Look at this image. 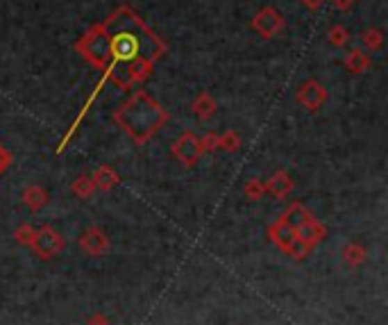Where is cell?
Listing matches in <instances>:
<instances>
[{
  "label": "cell",
  "instance_id": "3",
  "mask_svg": "<svg viewBox=\"0 0 388 325\" xmlns=\"http://www.w3.org/2000/svg\"><path fill=\"white\" fill-rule=\"evenodd\" d=\"M252 30L264 39H275L284 30V16L275 7H264L252 16Z\"/></svg>",
  "mask_w": 388,
  "mask_h": 325
},
{
  "label": "cell",
  "instance_id": "11",
  "mask_svg": "<svg viewBox=\"0 0 388 325\" xmlns=\"http://www.w3.org/2000/svg\"><path fill=\"white\" fill-rule=\"evenodd\" d=\"M91 182H93V187H98V189L109 191L111 187L118 184V173L111 166H100V168H96V173H93Z\"/></svg>",
  "mask_w": 388,
  "mask_h": 325
},
{
  "label": "cell",
  "instance_id": "16",
  "mask_svg": "<svg viewBox=\"0 0 388 325\" xmlns=\"http://www.w3.org/2000/svg\"><path fill=\"white\" fill-rule=\"evenodd\" d=\"M239 146H241V136L236 130H227L223 136H218V148H223V150L234 152V150H239Z\"/></svg>",
  "mask_w": 388,
  "mask_h": 325
},
{
  "label": "cell",
  "instance_id": "5",
  "mask_svg": "<svg viewBox=\"0 0 388 325\" xmlns=\"http://www.w3.org/2000/svg\"><path fill=\"white\" fill-rule=\"evenodd\" d=\"M172 155H175L179 161H182L184 166H193L197 159L202 155V146H200V139L193 134V132H182L179 134V139L172 143Z\"/></svg>",
  "mask_w": 388,
  "mask_h": 325
},
{
  "label": "cell",
  "instance_id": "18",
  "mask_svg": "<svg viewBox=\"0 0 388 325\" xmlns=\"http://www.w3.org/2000/svg\"><path fill=\"white\" fill-rule=\"evenodd\" d=\"M93 189H96V187H93V182H91V177H77L75 182H73V193L75 196H80V198H89V196L93 193Z\"/></svg>",
  "mask_w": 388,
  "mask_h": 325
},
{
  "label": "cell",
  "instance_id": "10",
  "mask_svg": "<svg viewBox=\"0 0 388 325\" xmlns=\"http://www.w3.org/2000/svg\"><path fill=\"white\" fill-rule=\"evenodd\" d=\"M343 64H345V68H348L350 73L361 75V73L368 71V68H370V55H366L361 48H352L350 53L345 55Z\"/></svg>",
  "mask_w": 388,
  "mask_h": 325
},
{
  "label": "cell",
  "instance_id": "19",
  "mask_svg": "<svg viewBox=\"0 0 388 325\" xmlns=\"http://www.w3.org/2000/svg\"><path fill=\"white\" fill-rule=\"evenodd\" d=\"M266 191V184H261L259 180H250V182L245 184V196L250 200H257L261 198V193Z\"/></svg>",
  "mask_w": 388,
  "mask_h": 325
},
{
  "label": "cell",
  "instance_id": "22",
  "mask_svg": "<svg viewBox=\"0 0 388 325\" xmlns=\"http://www.w3.org/2000/svg\"><path fill=\"white\" fill-rule=\"evenodd\" d=\"M345 257H348V262H352V264H359L361 260H364V248L361 246H348L345 248Z\"/></svg>",
  "mask_w": 388,
  "mask_h": 325
},
{
  "label": "cell",
  "instance_id": "21",
  "mask_svg": "<svg viewBox=\"0 0 388 325\" xmlns=\"http://www.w3.org/2000/svg\"><path fill=\"white\" fill-rule=\"evenodd\" d=\"M200 146H202V152H211L218 148V134L216 132H209V134H204L202 139H200Z\"/></svg>",
  "mask_w": 388,
  "mask_h": 325
},
{
  "label": "cell",
  "instance_id": "9",
  "mask_svg": "<svg viewBox=\"0 0 388 325\" xmlns=\"http://www.w3.org/2000/svg\"><path fill=\"white\" fill-rule=\"evenodd\" d=\"M191 109L193 114L200 118V121H207V118H211L216 114V109H218V105H216V98L211 96L209 91H200L197 96L193 98L191 102Z\"/></svg>",
  "mask_w": 388,
  "mask_h": 325
},
{
  "label": "cell",
  "instance_id": "4",
  "mask_svg": "<svg viewBox=\"0 0 388 325\" xmlns=\"http://www.w3.org/2000/svg\"><path fill=\"white\" fill-rule=\"evenodd\" d=\"M327 98H330V93H327V89L318 80L302 82L300 89L296 91V100L300 105H305L309 112H318L327 102Z\"/></svg>",
  "mask_w": 388,
  "mask_h": 325
},
{
  "label": "cell",
  "instance_id": "6",
  "mask_svg": "<svg viewBox=\"0 0 388 325\" xmlns=\"http://www.w3.org/2000/svg\"><path fill=\"white\" fill-rule=\"evenodd\" d=\"M32 248L37 251L39 257H55V255L64 248V239L59 237L50 225H46L34 232Z\"/></svg>",
  "mask_w": 388,
  "mask_h": 325
},
{
  "label": "cell",
  "instance_id": "7",
  "mask_svg": "<svg viewBox=\"0 0 388 325\" xmlns=\"http://www.w3.org/2000/svg\"><path fill=\"white\" fill-rule=\"evenodd\" d=\"M296 237L305 246L312 248V246H316L325 237V228H323V223H318L314 216H309L300 228H296Z\"/></svg>",
  "mask_w": 388,
  "mask_h": 325
},
{
  "label": "cell",
  "instance_id": "1",
  "mask_svg": "<svg viewBox=\"0 0 388 325\" xmlns=\"http://www.w3.org/2000/svg\"><path fill=\"white\" fill-rule=\"evenodd\" d=\"M166 50V41L129 5L116 7L105 21L91 25L75 41V53L102 71L93 96L102 91L105 82H114L120 91L139 87L152 75L154 64Z\"/></svg>",
  "mask_w": 388,
  "mask_h": 325
},
{
  "label": "cell",
  "instance_id": "15",
  "mask_svg": "<svg viewBox=\"0 0 388 325\" xmlns=\"http://www.w3.org/2000/svg\"><path fill=\"white\" fill-rule=\"evenodd\" d=\"M361 41H364V46L368 50H379L384 44V34L377 28H368V30H364V34H361Z\"/></svg>",
  "mask_w": 388,
  "mask_h": 325
},
{
  "label": "cell",
  "instance_id": "25",
  "mask_svg": "<svg viewBox=\"0 0 388 325\" xmlns=\"http://www.w3.org/2000/svg\"><path fill=\"white\" fill-rule=\"evenodd\" d=\"M300 3L305 5V7H309V10H314V12H316V10H321L325 0H300Z\"/></svg>",
  "mask_w": 388,
  "mask_h": 325
},
{
  "label": "cell",
  "instance_id": "24",
  "mask_svg": "<svg viewBox=\"0 0 388 325\" xmlns=\"http://www.w3.org/2000/svg\"><path fill=\"white\" fill-rule=\"evenodd\" d=\"M334 3V7L336 10H341V12H348V10H352V7L357 5V0H332Z\"/></svg>",
  "mask_w": 388,
  "mask_h": 325
},
{
  "label": "cell",
  "instance_id": "20",
  "mask_svg": "<svg viewBox=\"0 0 388 325\" xmlns=\"http://www.w3.org/2000/svg\"><path fill=\"white\" fill-rule=\"evenodd\" d=\"M34 232H37V230H32L30 225H21V228H19V230H16V232H14V237H16V241H19V244L32 246Z\"/></svg>",
  "mask_w": 388,
  "mask_h": 325
},
{
  "label": "cell",
  "instance_id": "12",
  "mask_svg": "<svg viewBox=\"0 0 388 325\" xmlns=\"http://www.w3.org/2000/svg\"><path fill=\"white\" fill-rule=\"evenodd\" d=\"M266 189H268L273 196H277V198H284L291 189H293V182H291V177L284 173V171H277L268 182H266Z\"/></svg>",
  "mask_w": 388,
  "mask_h": 325
},
{
  "label": "cell",
  "instance_id": "2",
  "mask_svg": "<svg viewBox=\"0 0 388 325\" xmlns=\"http://www.w3.org/2000/svg\"><path fill=\"white\" fill-rule=\"evenodd\" d=\"M114 121L129 139L145 143L168 121V112L145 89H134L132 96L114 109Z\"/></svg>",
  "mask_w": 388,
  "mask_h": 325
},
{
  "label": "cell",
  "instance_id": "23",
  "mask_svg": "<svg viewBox=\"0 0 388 325\" xmlns=\"http://www.w3.org/2000/svg\"><path fill=\"white\" fill-rule=\"evenodd\" d=\"M10 164H12V155H10V150H7L3 143H0V175L5 173L7 168H10Z\"/></svg>",
  "mask_w": 388,
  "mask_h": 325
},
{
  "label": "cell",
  "instance_id": "17",
  "mask_svg": "<svg viewBox=\"0 0 388 325\" xmlns=\"http://www.w3.org/2000/svg\"><path fill=\"white\" fill-rule=\"evenodd\" d=\"M348 41H350V32L345 30L343 25H334V28L330 30V44L334 48H343Z\"/></svg>",
  "mask_w": 388,
  "mask_h": 325
},
{
  "label": "cell",
  "instance_id": "8",
  "mask_svg": "<svg viewBox=\"0 0 388 325\" xmlns=\"http://www.w3.org/2000/svg\"><path fill=\"white\" fill-rule=\"evenodd\" d=\"M80 246H82L89 255H100V253H105V251H107V246H109V244H107V237L102 235V230H98V228H89V230H86V232L82 235Z\"/></svg>",
  "mask_w": 388,
  "mask_h": 325
},
{
  "label": "cell",
  "instance_id": "13",
  "mask_svg": "<svg viewBox=\"0 0 388 325\" xmlns=\"http://www.w3.org/2000/svg\"><path fill=\"white\" fill-rule=\"evenodd\" d=\"M309 216H312V214L307 212V207H305V205H300V203H293L291 207H289L286 212H284L282 221H284V223H286L289 228H293V230H296V228H300L302 223H305V221H307Z\"/></svg>",
  "mask_w": 388,
  "mask_h": 325
},
{
  "label": "cell",
  "instance_id": "14",
  "mask_svg": "<svg viewBox=\"0 0 388 325\" xmlns=\"http://www.w3.org/2000/svg\"><path fill=\"white\" fill-rule=\"evenodd\" d=\"M23 203L28 205L30 209H41L43 205L48 203V193L41 189V187H28V189L23 191Z\"/></svg>",
  "mask_w": 388,
  "mask_h": 325
}]
</instances>
